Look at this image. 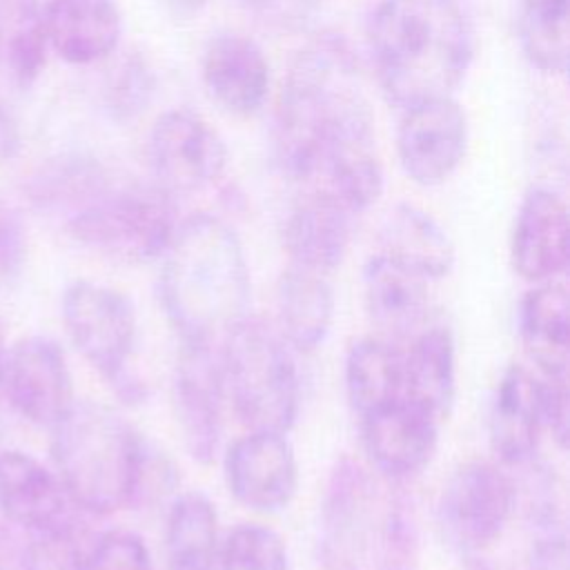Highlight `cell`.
I'll list each match as a JSON object with an SVG mask.
<instances>
[{
  "instance_id": "1",
  "label": "cell",
  "mask_w": 570,
  "mask_h": 570,
  "mask_svg": "<svg viewBox=\"0 0 570 570\" xmlns=\"http://www.w3.org/2000/svg\"><path fill=\"white\" fill-rule=\"evenodd\" d=\"M376 154L374 111L361 67L341 36H321L289 65L274 118V158L294 183L318 189L343 165Z\"/></svg>"
},
{
  "instance_id": "2",
  "label": "cell",
  "mask_w": 570,
  "mask_h": 570,
  "mask_svg": "<svg viewBox=\"0 0 570 570\" xmlns=\"http://www.w3.org/2000/svg\"><path fill=\"white\" fill-rule=\"evenodd\" d=\"M367 45L383 96L405 109L452 96L474 58V29L461 0H381Z\"/></svg>"
},
{
  "instance_id": "3",
  "label": "cell",
  "mask_w": 570,
  "mask_h": 570,
  "mask_svg": "<svg viewBox=\"0 0 570 570\" xmlns=\"http://www.w3.org/2000/svg\"><path fill=\"white\" fill-rule=\"evenodd\" d=\"M158 294L183 343L212 345L249 307V269L234 227L214 214L180 220L160 254Z\"/></svg>"
},
{
  "instance_id": "4",
  "label": "cell",
  "mask_w": 570,
  "mask_h": 570,
  "mask_svg": "<svg viewBox=\"0 0 570 570\" xmlns=\"http://www.w3.org/2000/svg\"><path fill=\"white\" fill-rule=\"evenodd\" d=\"M414 550L412 519L392 490L358 461H336L321 505V570H412Z\"/></svg>"
},
{
  "instance_id": "5",
  "label": "cell",
  "mask_w": 570,
  "mask_h": 570,
  "mask_svg": "<svg viewBox=\"0 0 570 570\" xmlns=\"http://www.w3.org/2000/svg\"><path fill=\"white\" fill-rule=\"evenodd\" d=\"M51 432L58 479L73 505L109 514L134 503L145 439L118 412L73 403Z\"/></svg>"
},
{
  "instance_id": "6",
  "label": "cell",
  "mask_w": 570,
  "mask_h": 570,
  "mask_svg": "<svg viewBox=\"0 0 570 570\" xmlns=\"http://www.w3.org/2000/svg\"><path fill=\"white\" fill-rule=\"evenodd\" d=\"M223 385L252 430L287 432L301 405L298 370L285 338L261 318L245 316L223 336Z\"/></svg>"
},
{
  "instance_id": "7",
  "label": "cell",
  "mask_w": 570,
  "mask_h": 570,
  "mask_svg": "<svg viewBox=\"0 0 570 570\" xmlns=\"http://www.w3.org/2000/svg\"><path fill=\"white\" fill-rule=\"evenodd\" d=\"M176 225L174 196L156 183L109 185L67 218V229L80 245L127 263L160 258Z\"/></svg>"
},
{
  "instance_id": "8",
  "label": "cell",
  "mask_w": 570,
  "mask_h": 570,
  "mask_svg": "<svg viewBox=\"0 0 570 570\" xmlns=\"http://www.w3.org/2000/svg\"><path fill=\"white\" fill-rule=\"evenodd\" d=\"M62 323L82 358L127 401L145 396L131 374L136 347V309L107 285L76 281L62 294Z\"/></svg>"
},
{
  "instance_id": "9",
  "label": "cell",
  "mask_w": 570,
  "mask_h": 570,
  "mask_svg": "<svg viewBox=\"0 0 570 570\" xmlns=\"http://www.w3.org/2000/svg\"><path fill=\"white\" fill-rule=\"evenodd\" d=\"M517 505L514 481L490 461H468L454 470L441 494V525L468 552L492 546Z\"/></svg>"
},
{
  "instance_id": "10",
  "label": "cell",
  "mask_w": 570,
  "mask_h": 570,
  "mask_svg": "<svg viewBox=\"0 0 570 570\" xmlns=\"http://www.w3.org/2000/svg\"><path fill=\"white\" fill-rule=\"evenodd\" d=\"M147 156L156 185L174 194L203 189L227 167L223 136L189 109H169L154 122Z\"/></svg>"
},
{
  "instance_id": "11",
  "label": "cell",
  "mask_w": 570,
  "mask_h": 570,
  "mask_svg": "<svg viewBox=\"0 0 570 570\" xmlns=\"http://www.w3.org/2000/svg\"><path fill=\"white\" fill-rule=\"evenodd\" d=\"M468 142V116L452 96L403 109L396 129V156L412 183L421 187L445 183L463 163Z\"/></svg>"
},
{
  "instance_id": "12",
  "label": "cell",
  "mask_w": 570,
  "mask_h": 570,
  "mask_svg": "<svg viewBox=\"0 0 570 570\" xmlns=\"http://www.w3.org/2000/svg\"><path fill=\"white\" fill-rule=\"evenodd\" d=\"M2 392L22 419L53 428L73 405L71 374L60 345L47 336H24L4 354Z\"/></svg>"
},
{
  "instance_id": "13",
  "label": "cell",
  "mask_w": 570,
  "mask_h": 570,
  "mask_svg": "<svg viewBox=\"0 0 570 570\" xmlns=\"http://www.w3.org/2000/svg\"><path fill=\"white\" fill-rule=\"evenodd\" d=\"M223 396L220 358L212 354V345L183 343L174 370L171 401L183 445L203 465L214 461L220 443Z\"/></svg>"
},
{
  "instance_id": "14",
  "label": "cell",
  "mask_w": 570,
  "mask_h": 570,
  "mask_svg": "<svg viewBox=\"0 0 570 570\" xmlns=\"http://www.w3.org/2000/svg\"><path fill=\"white\" fill-rule=\"evenodd\" d=\"M225 481L238 503L256 512L289 505L298 485V463L285 432L252 430L225 454Z\"/></svg>"
},
{
  "instance_id": "15",
  "label": "cell",
  "mask_w": 570,
  "mask_h": 570,
  "mask_svg": "<svg viewBox=\"0 0 570 570\" xmlns=\"http://www.w3.org/2000/svg\"><path fill=\"white\" fill-rule=\"evenodd\" d=\"M439 423L434 414L401 396L361 416L363 448L385 479H410L434 456Z\"/></svg>"
},
{
  "instance_id": "16",
  "label": "cell",
  "mask_w": 570,
  "mask_h": 570,
  "mask_svg": "<svg viewBox=\"0 0 570 570\" xmlns=\"http://www.w3.org/2000/svg\"><path fill=\"white\" fill-rule=\"evenodd\" d=\"M570 218L566 200L550 187H530L519 205L510 256L530 283H548L568 267Z\"/></svg>"
},
{
  "instance_id": "17",
  "label": "cell",
  "mask_w": 570,
  "mask_h": 570,
  "mask_svg": "<svg viewBox=\"0 0 570 570\" xmlns=\"http://www.w3.org/2000/svg\"><path fill=\"white\" fill-rule=\"evenodd\" d=\"M200 73L209 98L234 116L256 114L269 96V62L245 33L214 36L203 51Z\"/></svg>"
},
{
  "instance_id": "18",
  "label": "cell",
  "mask_w": 570,
  "mask_h": 570,
  "mask_svg": "<svg viewBox=\"0 0 570 570\" xmlns=\"http://www.w3.org/2000/svg\"><path fill=\"white\" fill-rule=\"evenodd\" d=\"M352 212L325 191L312 189L287 214L283 225V245L292 265L330 274L336 269L350 247Z\"/></svg>"
},
{
  "instance_id": "19",
  "label": "cell",
  "mask_w": 570,
  "mask_h": 570,
  "mask_svg": "<svg viewBox=\"0 0 570 570\" xmlns=\"http://www.w3.org/2000/svg\"><path fill=\"white\" fill-rule=\"evenodd\" d=\"M541 432V379L528 367L512 363L501 374L490 405V445L499 461L523 465L534 456Z\"/></svg>"
},
{
  "instance_id": "20",
  "label": "cell",
  "mask_w": 570,
  "mask_h": 570,
  "mask_svg": "<svg viewBox=\"0 0 570 570\" xmlns=\"http://www.w3.org/2000/svg\"><path fill=\"white\" fill-rule=\"evenodd\" d=\"M42 20L49 49L69 65H91L107 58L122 33L116 0H47Z\"/></svg>"
},
{
  "instance_id": "21",
  "label": "cell",
  "mask_w": 570,
  "mask_h": 570,
  "mask_svg": "<svg viewBox=\"0 0 570 570\" xmlns=\"http://www.w3.org/2000/svg\"><path fill=\"white\" fill-rule=\"evenodd\" d=\"M69 497L51 470L20 450L0 452V510L31 530H49L71 521Z\"/></svg>"
},
{
  "instance_id": "22",
  "label": "cell",
  "mask_w": 570,
  "mask_h": 570,
  "mask_svg": "<svg viewBox=\"0 0 570 570\" xmlns=\"http://www.w3.org/2000/svg\"><path fill=\"white\" fill-rule=\"evenodd\" d=\"M367 312L387 336H414L428 312V281L376 252L363 269Z\"/></svg>"
},
{
  "instance_id": "23",
  "label": "cell",
  "mask_w": 570,
  "mask_h": 570,
  "mask_svg": "<svg viewBox=\"0 0 570 570\" xmlns=\"http://www.w3.org/2000/svg\"><path fill=\"white\" fill-rule=\"evenodd\" d=\"M519 334L528 358L548 379H566L570 361V305L559 283H537L521 298Z\"/></svg>"
},
{
  "instance_id": "24",
  "label": "cell",
  "mask_w": 570,
  "mask_h": 570,
  "mask_svg": "<svg viewBox=\"0 0 570 570\" xmlns=\"http://www.w3.org/2000/svg\"><path fill=\"white\" fill-rule=\"evenodd\" d=\"M381 254L425 281L443 278L454 263V245L443 225L425 209L399 203L381 227Z\"/></svg>"
},
{
  "instance_id": "25",
  "label": "cell",
  "mask_w": 570,
  "mask_h": 570,
  "mask_svg": "<svg viewBox=\"0 0 570 570\" xmlns=\"http://www.w3.org/2000/svg\"><path fill=\"white\" fill-rule=\"evenodd\" d=\"M278 334L301 352L316 350L334 321V292L325 274L292 265L276 285Z\"/></svg>"
},
{
  "instance_id": "26",
  "label": "cell",
  "mask_w": 570,
  "mask_h": 570,
  "mask_svg": "<svg viewBox=\"0 0 570 570\" xmlns=\"http://www.w3.org/2000/svg\"><path fill=\"white\" fill-rule=\"evenodd\" d=\"M456 392L454 336L443 325L414 334L403 354V399L434 414L439 421L450 412Z\"/></svg>"
},
{
  "instance_id": "27",
  "label": "cell",
  "mask_w": 570,
  "mask_h": 570,
  "mask_svg": "<svg viewBox=\"0 0 570 570\" xmlns=\"http://www.w3.org/2000/svg\"><path fill=\"white\" fill-rule=\"evenodd\" d=\"M218 514L203 492L176 497L165 525L167 570H214L218 559Z\"/></svg>"
},
{
  "instance_id": "28",
  "label": "cell",
  "mask_w": 570,
  "mask_h": 570,
  "mask_svg": "<svg viewBox=\"0 0 570 570\" xmlns=\"http://www.w3.org/2000/svg\"><path fill=\"white\" fill-rule=\"evenodd\" d=\"M345 390L358 416L403 396V352L387 338L365 336L345 356Z\"/></svg>"
},
{
  "instance_id": "29",
  "label": "cell",
  "mask_w": 570,
  "mask_h": 570,
  "mask_svg": "<svg viewBox=\"0 0 570 570\" xmlns=\"http://www.w3.org/2000/svg\"><path fill=\"white\" fill-rule=\"evenodd\" d=\"M519 40L528 62L550 76L568 69L570 0H521Z\"/></svg>"
},
{
  "instance_id": "30",
  "label": "cell",
  "mask_w": 570,
  "mask_h": 570,
  "mask_svg": "<svg viewBox=\"0 0 570 570\" xmlns=\"http://www.w3.org/2000/svg\"><path fill=\"white\" fill-rule=\"evenodd\" d=\"M0 40L13 82L20 89L31 87L45 69L49 51L42 9L33 0H18L7 31L0 29Z\"/></svg>"
},
{
  "instance_id": "31",
  "label": "cell",
  "mask_w": 570,
  "mask_h": 570,
  "mask_svg": "<svg viewBox=\"0 0 570 570\" xmlns=\"http://www.w3.org/2000/svg\"><path fill=\"white\" fill-rule=\"evenodd\" d=\"M220 570H289L281 534L267 525H236L218 550Z\"/></svg>"
},
{
  "instance_id": "32",
  "label": "cell",
  "mask_w": 570,
  "mask_h": 570,
  "mask_svg": "<svg viewBox=\"0 0 570 570\" xmlns=\"http://www.w3.org/2000/svg\"><path fill=\"white\" fill-rule=\"evenodd\" d=\"M33 534L22 552V570H87L89 543L82 541L73 519Z\"/></svg>"
},
{
  "instance_id": "33",
  "label": "cell",
  "mask_w": 570,
  "mask_h": 570,
  "mask_svg": "<svg viewBox=\"0 0 570 570\" xmlns=\"http://www.w3.org/2000/svg\"><path fill=\"white\" fill-rule=\"evenodd\" d=\"M154 94V73L145 65L142 58L129 56L122 60L111 76V82L107 87V107L109 111L120 118H134L149 105V98Z\"/></svg>"
},
{
  "instance_id": "34",
  "label": "cell",
  "mask_w": 570,
  "mask_h": 570,
  "mask_svg": "<svg viewBox=\"0 0 570 570\" xmlns=\"http://www.w3.org/2000/svg\"><path fill=\"white\" fill-rule=\"evenodd\" d=\"M87 570H154L147 543L129 530H107L87 550Z\"/></svg>"
},
{
  "instance_id": "35",
  "label": "cell",
  "mask_w": 570,
  "mask_h": 570,
  "mask_svg": "<svg viewBox=\"0 0 570 570\" xmlns=\"http://www.w3.org/2000/svg\"><path fill=\"white\" fill-rule=\"evenodd\" d=\"M176 483H178V474H176L171 461L163 452H158L145 443L142 465H140L131 505H140V503L154 505V503L163 501L176 488Z\"/></svg>"
},
{
  "instance_id": "36",
  "label": "cell",
  "mask_w": 570,
  "mask_h": 570,
  "mask_svg": "<svg viewBox=\"0 0 570 570\" xmlns=\"http://www.w3.org/2000/svg\"><path fill=\"white\" fill-rule=\"evenodd\" d=\"M541 414L543 430L552 434L559 448H566L570 434V396L566 379L541 376Z\"/></svg>"
},
{
  "instance_id": "37",
  "label": "cell",
  "mask_w": 570,
  "mask_h": 570,
  "mask_svg": "<svg viewBox=\"0 0 570 570\" xmlns=\"http://www.w3.org/2000/svg\"><path fill=\"white\" fill-rule=\"evenodd\" d=\"M27 252V236L20 216L0 203V276L20 272Z\"/></svg>"
},
{
  "instance_id": "38",
  "label": "cell",
  "mask_w": 570,
  "mask_h": 570,
  "mask_svg": "<svg viewBox=\"0 0 570 570\" xmlns=\"http://www.w3.org/2000/svg\"><path fill=\"white\" fill-rule=\"evenodd\" d=\"M530 570H568V548L561 530L539 534L532 546Z\"/></svg>"
},
{
  "instance_id": "39",
  "label": "cell",
  "mask_w": 570,
  "mask_h": 570,
  "mask_svg": "<svg viewBox=\"0 0 570 570\" xmlns=\"http://www.w3.org/2000/svg\"><path fill=\"white\" fill-rule=\"evenodd\" d=\"M20 151V127L13 114L0 105V163L16 158Z\"/></svg>"
},
{
  "instance_id": "40",
  "label": "cell",
  "mask_w": 570,
  "mask_h": 570,
  "mask_svg": "<svg viewBox=\"0 0 570 570\" xmlns=\"http://www.w3.org/2000/svg\"><path fill=\"white\" fill-rule=\"evenodd\" d=\"M209 0H160V4L176 18L196 16Z\"/></svg>"
},
{
  "instance_id": "41",
  "label": "cell",
  "mask_w": 570,
  "mask_h": 570,
  "mask_svg": "<svg viewBox=\"0 0 570 570\" xmlns=\"http://www.w3.org/2000/svg\"><path fill=\"white\" fill-rule=\"evenodd\" d=\"M4 354H7V347H4L2 327H0V394H2V370H4Z\"/></svg>"
},
{
  "instance_id": "42",
  "label": "cell",
  "mask_w": 570,
  "mask_h": 570,
  "mask_svg": "<svg viewBox=\"0 0 570 570\" xmlns=\"http://www.w3.org/2000/svg\"><path fill=\"white\" fill-rule=\"evenodd\" d=\"M468 570H497V568H492V566H488V563L476 561V563H470V566H468Z\"/></svg>"
},
{
  "instance_id": "43",
  "label": "cell",
  "mask_w": 570,
  "mask_h": 570,
  "mask_svg": "<svg viewBox=\"0 0 570 570\" xmlns=\"http://www.w3.org/2000/svg\"><path fill=\"white\" fill-rule=\"evenodd\" d=\"M0 56H2V40H0Z\"/></svg>"
},
{
  "instance_id": "44",
  "label": "cell",
  "mask_w": 570,
  "mask_h": 570,
  "mask_svg": "<svg viewBox=\"0 0 570 570\" xmlns=\"http://www.w3.org/2000/svg\"><path fill=\"white\" fill-rule=\"evenodd\" d=\"M0 570H4V566H2V563H0Z\"/></svg>"
}]
</instances>
